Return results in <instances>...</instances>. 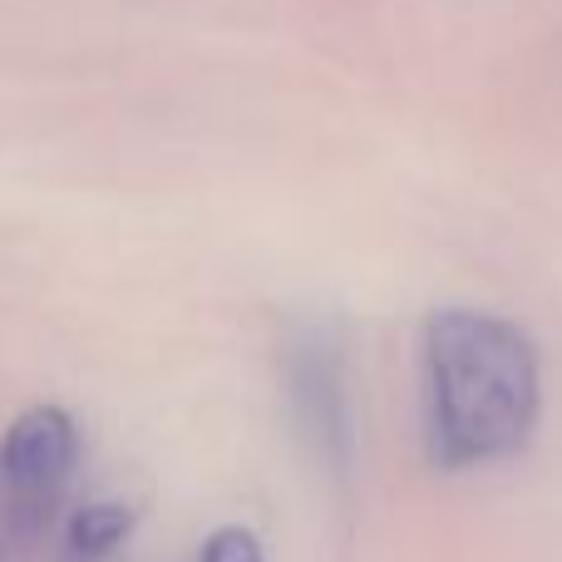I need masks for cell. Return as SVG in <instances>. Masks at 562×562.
Segmentation results:
<instances>
[{"label":"cell","mask_w":562,"mask_h":562,"mask_svg":"<svg viewBox=\"0 0 562 562\" xmlns=\"http://www.w3.org/2000/svg\"><path fill=\"white\" fill-rule=\"evenodd\" d=\"M538 356L518 326L439 311L425 326V415L439 464L469 469L524 449L538 425Z\"/></svg>","instance_id":"cell-1"},{"label":"cell","mask_w":562,"mask_h":562,"mask_svg":"<svg viewBox=\"0 0 562 562\" xmlns=\"http://www.w3.org/2000/svg\"><path fill=\"white\" fill-rule=\"evenodd\" d=\"M75 425H69L65 409H30L25 419H15L5 449H0V469H5V484L15 494H49V488L65 484V474L75 469Z\"/></svg>","instance_id":"cell-2"},{"label":"cell","mask_w":562,"mask_h":562,"mask_svg":"<svg viewBox=\"0 0 562 562\" xmlns=\"http://www.w3.org/2000/svg\"><path fill=\"white\" fill-rule=\"evenodd\" d=\"M291 370H296V385H311L316 390V400H306V419H316L321 425V445L340 449V439H346V400H340V360L336 350H330V340H321V346L311 350H296L291 356Z\"/></svg>","instance_id":"cell-3"},{"label":"cell","mask_w":562,"mask_h":562,"mask_svg":"<svg viewBox=\"0 0 562 562\" xmlns=\"http://www.w3.org/2000/svg\"><path fill=\"white\" fill-rule=\"evenodd\" d=\"M203 562H257V543L247 533H223V538H213Z\"/></svg>","instance_id":"cell-4"}]
</instances>
